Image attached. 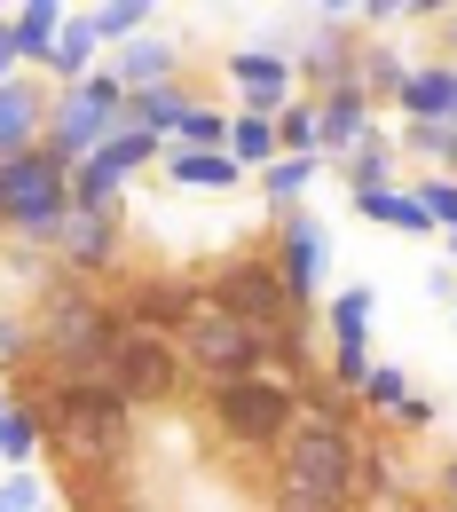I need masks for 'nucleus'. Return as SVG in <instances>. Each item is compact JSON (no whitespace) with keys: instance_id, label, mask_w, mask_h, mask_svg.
Returning <instances> with one entry per match:
<instances>
[{"instance_id":"nucleus-32","label":"nucleus","mask_w":457,"mask_h":512,"mask_svg":"<svg viewBox=\"0 0 457 512\" xmlns=\"http://www.w3.org/2000/svg\"><path fill=\"white\" fill-rule=\"evenodd\" d=\"M87 24H95V40H103V56H111V48H127V40H142V32L158 24V8H150V0H103V8H87Z\"/></svg>"},{"instance_id":"nucleus-38","label":"nucleus","mask_w":457,"mask_h":512,"mask_svg":"<svg viewBox=\"0 0 457 512\" xmlns=\"http://www.w3.org/2000/svg\"><path fill=\"white\" fill-rule=\"evenodd\" d=\"M410 190H418V205H426V221H434L442 237H457V182L450 174H418Z\"/></svg>"},{"instance_id":"nucleus-31","label":"nucleus","mask_w":457,"mask_h":512,"mask_svg":"<svg viewBox=\"0 0 457 512\" xmlns=\"http://www.w3.org/2000/svg\"><path fill=\"white\" fill-rule=\"evenodd\" d=\"M276 150L284 158H324V119H316V95H292L276 111ZM331 166V158H324Z\"/></svg>"},{"instance_id":"nucleus-37","label":"nucleus","mask_w":457,"mask_h":512,"mask_svg":"<svg viewBox=\"0 0 457 512\" xmlns=\"http://www.w3.org/2000/svg\"><path fill=\"white\" fill-rule=\"evenodd\" d=\"M182 150H229V111L213 103V95H197L190 119H182V134H174Z\"/></svg>"},{"instance_id":"nucleus-6","label":"nucleus","mask_w":457,"mask_h":512,"mask_svg":"<svg viewBox=\"0 0 457 512\" xmlns=\"http://www.w3.org/2000/svg\"><path fill=\"white\" fill-rule=\"evenodd\" d=\"M119 119H127V87L111 79V71H87L79 87H56V103H48V158H64L71 174L119 134Z\"/></svg>"},{"instance_id":"nucleus-47","label":"nucleus","mask_w":457,"mask_h":512,"mask_svg":"<svg viewBox=\"0 0 457 512\" xmlns=\"http://www.w3.org/2000/svg\"><path fill=\"white\" fill-rule=\"evenodd\" d=\"M48 512H56V505H48Z\"/></svg>"},{"instance_id":"nucleus-3","label":"nucleus","mask_w":457,"mask_h":512,"mask_svg":"<svg viewBox=\"0 0 457 512\" xmlns=\"http://www.w3.org/2000/svg\"><path fill=\"white\" fill-rule=\"evenodd\" d=\"M355 473H363V434L300 418L292 442L268 457V512H355Z\"/></svg>"},{"instance_id":"nucleus-20","label":"nucleus","mask_w":457,"mask_h":512,"mask_svg":"<svg viewBox=\"0 0 457 512\" xmlns=\"http://www.w3.org/2000/svg\"><path fill=\"white\" fill-rule=\"evenodd\" d=\"M402 127H457V64H418L410 87L394 95Z\"/></svg>"},{"instance_id":"nucleus-22","label":"nucleus","mask_w":457,"mask_h":512,"mask_svg":"<svg viewBox=\"0 0 457 512\" xmlns=\"http://www.w3.org/2000/svg\"><path fill=\"white\" fill-rule=\"evenodd\" d=\"M87 71H103V40H95L87 8H71L64 32H56V56H48V87H79Z\"/></svg>"},{"instance_id":"nucleus-10","label":"nucleus","mask_w":457,"mask_h":512,"mask_svg":"<svg viewBox=\"0 0 457 512\" xmlns=\"http://www.w3.org/2000/svg\"><path fill=\"white\" fill-rule=\"evenodd\" d=\"M355 56H363V32H355V8L347 0H331V8H308V24H300V95H324L331 79H355Z\"/></svg>"},{"instance_id":"nucleus-27","label":"nucleus","mask_w":457,"mask_h":512,"mask_svg":"<svg viewBox=\"0 0 457 512\" xmlns=\"http://www.w3.org/2000/svg\"><path fill=\"white\" fill-rule=\"evenodd\" d=\"M166 150H174V142H158V134H142V127H127V119H119V134L95 150V166H103V174H119V182H134V174L166 166Z\"/></svg>"},{"instance_id":"nucleus-30","label":"nucleus","mask_w":457,"mask_h":512,"mask_svg":"<svg viewBox=\"0 0 457 512\" xmlns=\"http://www.w3.org/2000/svg\"><path fill=\"white\" fill-rule=\"evenodd\" d=\"M410 71H418V64H410L394 40H363V56H355V79H363L371 103H394V95L410 87Z\"/></svg>"},{"instance_id":"nucleus-2","label":"nucleus","mask_w":457,"mask_h":512,"mask_svg":"<svg viewBox=\"0 0 457 512\" xmlns=\"http://www.w3.org/2000/svg\"><path fill=\"white\" fill-rule=\"evenodd\" d=\"M32 339H40V371L48 379H111V363H119V339H127V316H119V300H103L87 276H71L56 268L48 276V292H40V308H32Z\"/></svg>"},{"instance_id":"nucleus-5","label":"nucleus","mask_w":457,"mask_h":512,"mask_svg":"<svg viewBox=\"0 0 457 512\" xmlns=\"http://www.w3.org/2000/svg\"><path fill=\"white\" fill-rule=\"evenodd\" d=\"M205 426L229 449H245V457H276V449L292 442V426H300V386L268 379V371L261 379L205 386Z\"/></svg>"},{"instance_id":"nucleus-44","label":"nucleus","mask_w":457,"mask_h":512,"mask_svg":"<svg viewBox=\"0 0 457 512\" xmlns=\"http://www.w3.org/2000/svg\"><path fill=\"white\" fill-rule=\"evenodd\" d=\"M103 512H158V505H142V497H111Z\"/></svg>"},{"instance_id":"nucleus-8","label":"nucleus","mask_w":457,"mask_h":512,"mask_svg":"<svg viewBox=\"0 0 457 512\" xmlns=\"http://www.w3.org/2000/svg\"><path fill=\"white\" fill-rule=\"evenodd\" d=\"M174 347H182V371H190L197 386H229V379H261L268 371V331L221 316V308H197L190 331H182Z\"/></svg>"},{"instance_id":"nucleus-41","label":"nucleus","mask_w":457,"mask_h":512,"mask_svg":"<svg viewBox=\"0 0 457 512\" xmlns=\"http://www.w3.org/2000/svg\"><path fill=\"white\" fill-rule=\"evenodd\" d=\"M426 426H434V402H426V394H410V402L394 410V426H387V434H426Z\"/></svg>"},{"instance_id":"nucleus-28","label":"nucleus","mask_w":457,"mask_h":512,"mask_svg":"<svg viewBox=\"0 0 457 512\" xmlns=\"http://www.w3.org/2000/svg\"><path fill=\"white\" fill-rule=\"evenodd\" d=\"M339 174H347V197H371V190H394V134H363L347 158H339Z\"/></svg>"},{"instance_id":"nucleus-18","label":"nucleus","mask_w":457,"mask_h":512,"mask_svg":"<svg viewBox=\"0 0 457 512\" xmlns=\"http://www.w3.org/2000/svg\"><path fill=\"white\" fill-rule=\"evenodd\" d=\"M402 465H410V457H402V434H387V426H379V434H363V473H355V497H363V505H410V512H426Z\"/></svg>"},{"instance_id":"nucleus-39","label":"nucleus","mask_w":457,"mask_h":512,"mask_svg":"<svg viewBox=\"0 0 457 512\" xmlns=\"http://www.w3.org/2000/svg\"><path fill=\"white\" fill-rule=\"evenodd\" d=\"M24 363H40L32 316H8V308H0V371H24Z\"/></svg>"},{"instance_id":"nucleus-16","label":"nucleus","mask_w":457,"mask_h":512,"mask_svg":"<svg viewBox=\"0 0 457 512\" xmlns=\"http://www.w3.org/2000/svg\"><path fill=\"white\" fill-rule=\"evenodd\" d=\"M48 103H56V87H48L40 71H16V79L0 87V158L48 142Z\"/></svg>"},{"instance_id":"nucleus-34","label":"nucleus","mask_w":457,"mask_h":512,"mask_svg":"<svg viewBox=\"0 0 457 512\" xmlns=\"http://www.w3.org/2000/svg\"><path fill=\"white\" fill-rule=\"evenodd\" d=\"M324 174V158H276L268 174H253L261 182V197H268V213H292L300 197H308V182Z\"/></svg>"},{"instance_id":"nucleus-1","label":"nucleus","mask_w":457,"mask_h":512,"mask_svg":"<svg viewBox=\"0 0 457 512\" xmlns=\"http://www.w3.org/2000/svg\"><path fill=\"white\" fill-rule=\"evenodd\" d=\"M24 402H32V418H40V442L71 465V481H79V473L119 481V465H127V449H134V410L103 379L87 386V379H48V371H40V386H32Z\"/></svg>"},{"instance_id":"nucleus-35","label":"nucleus","mask_w":457,"mask_h":512,"mask_svg":"<svg viewBox=\"0 0 457 512\" xmlns=\"http://www.w3.org/2000/svg\"><path fill=\"white\" fill-rule=\"evenodd\" d=\"M410 394H418V386H410V371H394V363H371V379H363V418L394 426V410H402Z\"/></svg>"},{"instance_id":"nucleus-43","label":"nucleus","mask_w":457,"mask_h":512,"mask_svg":"<svg viewBox=\"0 0 457 512\" xmlns=\"http://www.w3.org/2000/svg\"><path fill=\"white\" fill-rule=\"evenodd\" d=\"M442 48H450L442 64H457V0H450V16H442Z\"/></svg>"},{"instance_id":"nucleus-9","label":"nucleus","mask_w":457,"mask_h":512,"mask_svg":"<svg viewBox=\"0 0 457 512\" xmlns=\"http://www.w3.org/2000/svg\"><path fill=\"white\" fill-rule=\"evenodd\" d=\"M268 260H276V276H284V292H292L300 316H308L316 300H331V229L308 213V205L276 213V229H268Z\"/></svg>"},{"instance_id":"nucleus-15","label":"nucleus","mask_w":457,"mask_h":512,"mask_svg":"<svg viewBox=\"0 0 457 512\" xmlns=\"http://www.w3.org/2000/svg\"><path fill=\"white\" fill-rule=\"evenodd\" d=\"M229 87H237V111L245 119H276L292 95H300V71L284 64V56H268V48H229Z\"/></svg>"},{"instance_id":"nucleus-11","label":"nucleus","mask_w":457,"mask_h":512,"mask_svg":"<svg viewBox=\"0 0 457 512\" xmlns=\"http://www.w3.org/2000/svg\"><path fill=\"white\" fill-rule=\"evenodd\" d=\"M371 316H379V300L363 292V284H339L331 292V339H324V379L339 386V394H363V379H371Z\"/></svg>"},{"instance_id":"nucleus-33","label":"nucleus","mask_w":457,"mask_h":512,"mask_svg":"<svg viewBox=\"0 0 457 512\" xmlns=\"http://www.w3.org/2000/svg\"><path fill=\"white\" fill-rule=\"evenodd\" d=\"M229 158L245 166V174H268L284 150H276V119H245V111H229Z\"/></svg>"},{"instance_id":"nucleus-7","label":"nucleus","mask_w":457,"mask_h":512,"mask_svg":"<svg viewBox=\"0 0 457 512\" xmlns=\"http://www.w3.org/2000/svg\"><path fill=\"white\" fill-rule=\"evenodd\" d=\"M197 284H205V308H221V316L253 323V331H284V323H300V308H292V292H284V276H276L268 245L213 260Z\"/></svg>"},{"instance_id":"nucleus-14","label":"nucleus","mask_w":457,"mask_h":512,"mask_svg":"<svg viewBox=\"0 0 457 512\" xmlns=\"http://www.w3.org/2000/svg\"><path fill=\"white\" fill-rule=\"evenodd\" d=\"M119 260H127V213H79L71 205L64 237H56V268H71V276H119Z\"/></svg>"},{"instance_id":"nucleus-25","label":"nucleus","mask_w":457,"mask_h":512,"mask_svg":"<svg viewBox=\"0 0 457 512\" xmlns=\"http://www.w3.org/2000/svg\"><path fill=\"white\" fill-rule=\"evenodd\" d=\"M355 213H363L371 229H394V237H434V221H426V205H418V190H410V182L355 197Z\"/></svg>"},{"instance_id":"nucleus-21","label":"nucleus","mask_w":457,"mask_h":512,"mask_svg":"<svg viewBox=\"0 0 457 512\" xmlns=\"http://www.w3.org/2000/svg\"><path fill=\"white\" fill-rule=\"evenodd\" d=\"M64 0H16L8 8V32H16V56H24V71H40L48 79V56H56V32H64Z\"/></svg>"},{"instance_id":"nucleus-36","label":"nucleus","mask_w":457,"mask_h":512,"mask_svg":"<svg viewBox=\"0 0 457 512\" xmlns=\"http://www.w3.org/2000/svg\"><path fill=\"white\" fill-rule=\"evenodd\" d=\"M71 205H79V213H127V182H119V174H103V166L87 158V166L71 174Z\"/></svg>"},{"instance_id":"nucleus-24","label":"nucleus","mask_w":457,"mask_h":512,"mask_svg":"<svg viewBox=\"0 0 457 512\" xmlns=\"http://www.w3.org/2000/svg\"><path fill=\"white\" fill-rule=\"evenodd\" d=\"M190 103H197V87H182V79H174V87H142V95H127V127L174 142L182 119H190Z\"/></svg>"},{"instance_id":"nucleus-29","label":"nucleus","mask_w":457,"mask_h":512,"mask_svg":"<svg viewBox=\"0 0 457 512\" xmlns=\"http://www.w3.org/2000/svg\"><path fill=\"white\" fill-rule=\"evenodd\" d=\"M166 174H174L182 190H237V182H245V166H237L229 150H182V142L166 150Z\"/></svg>"},{"instance_id":"nucleus-17","label":"nucleus","mask_w":457,"mask_h":512,"mask_svg":"<svg viewBox=\"0 0 457 512\" xmlns=\"http://www.w3.org/2000/svg\"><path fill=\"white\" fill-rule=\"evenodd\" d=\"M316 119H324V158L339 166L363 134H379V103L363 95V79H331L324 95H316Z\"/></svg>"},{"instance_id":"nucleus-13","label":"nucleus","mask_w":457,"mask_h":512,"mask_svg":"<svg viewBox=\"0 0 457 512\" xmlns=\"http://www.w3.org/2000/svg\"><path fill=\"white\" fill-rule=\"evenodd\" d=\"M197 308H205V284L197 276H134L127 300H119L127 331H150V339H182Z\"/></svg>"},{"instance_id":"nucleus-26","label":"nucleus","mask_w":457,"mask_h":512,"mask_svg":"<svg viewBox=\"0 0 457 512\" xmlns=\"http://www.w3.org/2000/svg\"><path fill=\"white\" fill-rule=\"evenodd\" d=\"M40 418H32V402H16V394H8V386H0V465H8V473H32V465H40Z\"/></svg>"},{"instance_id":"nucleus-12","label":"nucleus","mask_w":457,"mask_h":512,"mask_svg":"<svg viewBox=\"0 0 457 512\" xmlns=\"http://www.w3.org/2000/svg\"><path fill=\"white\" fill-rule=\"evenodd\" d=\"M103 386H111L127 410H142V402H174V394L190 386V371H182V347H174V339L127 331V339H119V363H111Z\"/></svg>"},{"instance_id":"nucleus-45","label":"nucleus","mask_w":457,"mask_h":512,"mask_svg":"<svg viewBox=\"0 0 457 512\" xmlns=\"http://www.w3.org/2000/svg\"><path fill=\"white\" fill-rule=\"evenodd\" d=\"M355 512H410V505H355Z\"/></svg>"},{"instance_id":"nucleus-4","label":"nucleus","mask_w":457,"mask_h":512,"mask_svg":"<svg viewBox=\"0 0 457 512\" xmlns=\"http://www.w3.org/2000/svg\"><path fill=\"white\" fill-rule=\"evenodd\" d=\"M0 213H8V245L32 260H56V237L71 221V166L48 150H16L0 158Z\"/></svg>"},{"instance_id":"nucleus-23","label":"nucleus","mask_w":457,"mask_h":512,"mask_svg":"<svg viewBox=\"0 0 457 512\" xmlns=\"http://www.w3.org/2000/svg\"><path fill=\"white\" fill-rule=\"evenodd\" d=\"M268 379H284V386L324 379V355H316V323H308V316L284 323V331H268Z\"/></svg>"},{"instance_id":"nucleus-42","label":"nucleus","mask_w":457,"mask_h":512,"mask_svg":"<svg viewBox=\"0 0 457 512\" xmlns=\"http://www.w3.org/2000/svg\"><path fill=\"white\" fill-rule=\"evenodd\" d=\"M434 497H442V512H457V449L434 465Z\"/></svg>"},{"instance_id":"nucleus-46","label":"nucleus","mask_w":457,"mask_h":512,"mask_svg":"<svg viewBox=\"0 0 457 512\" xmlns=\"http://www.w3.org/2000/svg\"><path fill=\"white\" fill-rule=\"evenodd\" d=\"M0 245H8V213H0Z\"/></svg>"},{"instance_id":"nucleus-40","label":"nucleus","mask_w":457,"mask_h":512,"mask_svg":"<svg viewBox=\"0 0 457 512\" xmlns=\"http://www.w3.org/2000/svg\"><path fill=\"white\" fill-rule=\"evenodd\" d=\"M0 512H48V481L40 473H0Z\"/></svg>"},{"instance_id":"nucleus-19","label":"nucleus","mask_w":457,"mask_h":512,"mask_svg":"<svg viewBox=\"0 0 457 512\" xmlns=\"http://www.w3.org/2000/svg\"><path fill=\"white\" fill-rule=\"evenodd\" d=\"M103 71H111L127 95H142V87H174V79H182V48H174L166 32H142V40H127V48H111Z\"/></svg>"}]
</instances>
